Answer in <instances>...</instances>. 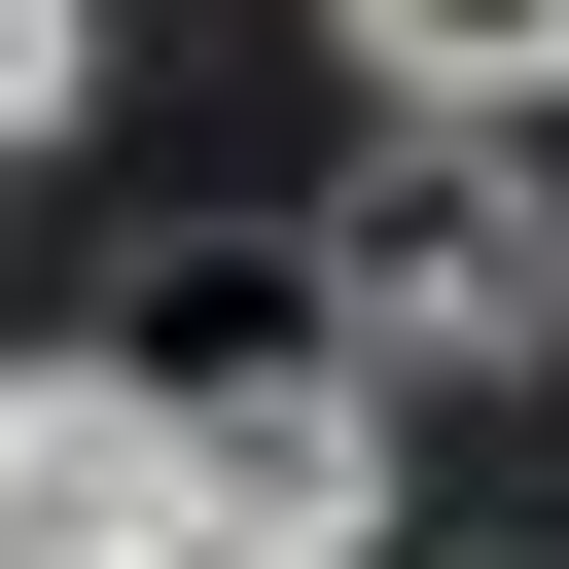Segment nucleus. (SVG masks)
I'll use <instances>...</instances> for the list:
<instances>
[{"instance_id": "obj_1", "label": "nucleus", "mask_w": 569, "mask_h": 569, "mask_svg": "<svg viewBox=\"0 0 569 569\" xmlns=\"http://www.w3.org/2000/svg\"><path fill=\"white\" fill-rule=\"evenodd\" d=\"M320 356H356L391 427H427V391H533V356H569V178L391 107V142H356V213H320Z\"/></svg>"}, {"instance_id": "obj_2", "label": "nucleus", "mask_w": 569, "mask_h": 569, "mask_svg": "<svg viewBox=\"0 0 569 569\" xmlns=\"http://www.w3.org/2000/svg\"><path fill=\"white\" fill-rule=\"evenodd\" d=\"M142 498H178V569H356V533H391V391H356V356L142 391Z\"/></svg>"}, {"instance_id": "obj_3", "label": "nucleus", "mask_w": 569, "mask_h": 569, "mask_svg": "<svg viewBox=\"0 0 569 569\" xmlns=\"http://www.w3.org/2000/svg\"><path fill=\"white\" fill-rule=\"evenodd\" d=\"M0 569H178V498H142V391H107V356H0Z\"/></svg>"}, {"instance_id": "obj_4", "label": "nucleus", "mask_w": 569, "mask_h": 569, "mask_svg": "<svg viewBox=\"0 0 569 569\" xmlns=\"http://www.w3.org/2000/svg\"><path fill=\"white\" fill-rule=\"evenodd\" d=\"M356 36V107H427V142H533L569 107V0H320Z\"/></svg>"}]
</instances>
